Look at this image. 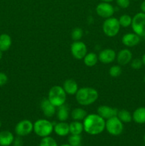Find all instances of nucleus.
<instances>
[{"label":"nucleus","instance_id":"1","mask_svg":"<svg viewBox=\"0 0 145 146\" xmlns=\"http://www.w3.org/2000/svg\"><path fill=\"white\" fill-rule=\"evenodd\" d=\"M105 121L98 113L87 115L82 122L84 131L91 135H99L105 130Z\"/></svg>","mask_w":145,"mask_h":146},{"label":"nucleus","instance_id":"2","mask_svg":"<svg viewBox=\"0 0 145 146\" xmlns=\"http://www.w3.org/2000/svg\"><path fill=\"white\" fill-rule=\"evenodd\" d=\"M99 94L95 88L91 87H82L78 89L75 94V99L81 106H90L98 100Z\"/></svg>","mask_w":145,"mask_h":146},{"label":"nucleus","instance_id":"3","mask_svg":"<svg viewBox=\"0 0 145 146\" xmlns=\"http://www.w3.org/2000/svg\"><path fill=\"white\" fill-rule=\"evenodd\" d=\"M67 94L63 88L60 86H54L48 91V99L55 107H59L65 104Z\"/></svg>","mask_w":145,"mask_h":146},{"label":"nucleus","instance_id":"4","mask_svg":"<svg viewBox=\"0 0 145 146\" xmlns=\"http://www.w3.org/2000/svg\"><path fill=\"white\" fill-rule=\"evenodd\" d=\"M53 124L47 119H38L34 123V131L41 138L49 136L53 131Z\"/></svg>","mask_w":145,"mask_h":146},{"label":"nucleus","instance_id":"5","mask_svg":"<svg viewBox=\"0 0 145 146\" xmlns=\"http://www.w3.org/2000/svg\"><path fill=\"white\" fill-rule=\"evenodd\" d=\"M120 27L119 20L113 17L105 19L102 24L104 34L109 37H114L117 35L120 30Z\"/></svg>","mask_w":145,"mask_h":146},{"label":"nucleus","instance_id":"6","mask_svg":"<svg viewBox=\"0 0 145 146\" xmlns=\"http://www.w3.org/2000/svg\"><path fill=\"white\" fill-rule=\"evenodd\" d=\"M105 129L111 135L118 136L121 135L124 131L123 123L117 116L112 117L105 121Z\"/></svg>","mask_w":145,"mask_h":146},{"label":"nucleus","instance_id":"7","mask_svg":"<svg viewBox=\"0 0 145 146\" xmlns=\"http://www.w3.org/2000/svg\"><path fill=\"white\" fill-rule=\"evenodd\" d=\"M134 33L140 37L145 36V14L139 12L135 14L132 18L131 24Z\"/></svg>","mask_w":145,"mask_h":146},{"label":"nucleus","instance_id":"8","mask_svg":"<svg viewBox=\"0 0 145 146\" xmlns=\"http://www.w3.org/2000/svg\"><path fill=\"white\" fill-rule=\"evenodd\" d=\"M14 131L18 137L26 136L34 131V123L29 120H22L16 125Z\"/></svg>","mask_w":145,"mask_h":146},{"label":"nucleus","instance_id":"9","mask_svg":"<svg viewBox=\"0 0 145 146\" xmlns=\"http://www.w3.org/2000/svg\"><path fill=\"white\" fill-rule=\"evenodd\" d=\"M71 51L72 56L78 60L83 59L88 53L87 46L84 42L81 41H74L71 46Z\"/></svg>","mask_w":145,"mask_h":146},{"label":"nucleus","instance_id":"10","mask_svg":"<svg viewBox=\"0 0 145 146\" xmlns=\"http://www.w3.org/2000/svg\"><path fill=\"white\" fill-rule=\"evenodd\" d=\"M95 11L99 17L107 19L113 16L115 13V8L112 4H110V3L102 1L97 5Z\"/></svg>","mask_w":145,"mask_h":146},{"label":"nucleus","instance_id":"11","mask_svg":"<svg viewBox=\"0 0 145 146\" xmlns=\"http://www.w3.org/2000/svg\"><path fill=\"white\" fill-rule=\"evenodd\" d=\"M116 53L112 48H105L100 52L98 55V60L101 63L109 64L116 59Z\"/></svg>","mask_w":145,"mask_h":146},{"label":"nucleus","instance_id":"12","mask_svg":"<svg viewBox=\"0 0 145 146\" xmlns=\"http://www.w3.org/2000/svg\"><path fill=\"white\" fill-rule=\"evenodd\" d=\"M117 113L118 110L117 108H112L108 106H100L98 108V114L103 118L105 121L112 117L117 116Z\"/></svg>","mask_w":145,"mask_h":146},{"label":"nucleus","instance_id":"13","mask_svg":"<svg viewBox=\"0 0 145 146\" xmlns=\"http://www.w3.org/2000/svg\"><path fill=\"white\" fill-rule=\"evenodd\" d=\"M141 37L135 33L125 34L122 38V43L127 47H134L137 46L141 41Z\"/></svg>","mask_w":145,"mask_h":146},{"label":"nucleus","instance_id":"14","mask_svg":"<svg viewBox=\"0 0 145 146\" xmlns=\"http://www.w3.org/2000/svg\"><path fill=\"white\" fill-rule=\"evenodd\" d=\"M56 107L51 104L48 98L43 99L41 102V109L43 113L47 118H51L55 114Z\"/></svg>","mask_w":145,"mask_h":146},{"label":"nucleus","instance_id":"15","mask_svg":"<svg viewBox=\"0 0 145 146\" xmlns=\"http://www.w3.org/2000/svg\"><path fill=\"white\" fill-rule=\"evenodd\" d=\"M116 59L118 64L121 66H125L131 62L132 60V53L127 48H123L118 52L116 56Z\"/></svg>","mask_w":145,"mask_h":146},{"label":"nucleus","instance_id":"16","mask_svg":"<svg viewBox=\"0 0 145 146\" xmlns=\"http://www.w3.org/2000/svg\"><path fill=\"white\" fill-rule=\"evenodd\" d=\"M53 131L58 136H66L70 133L69 124L65 121H60L53 126Z\"/></svg>","mask_w":145,"mask_h":146},{"label":"nucleus","instance_id":"17","mask_svg":"<svg viewBox=\"0 0 145 146\" xmlns=\"http://www.w3.org/2000/svg\"><path fill=\"white\" fill-rule=\"evenodd\" d=\"M64 91L68 95H75L78 91V85L76 81L73 79H67L64 81L63 85Z\"/></svg>","mask_w":145,"mask_h":146},{"label":"nucleus","instance_id":"18","mask_svg":"<svg viewBox=\"0 0 145 146\" xmlns=\"http://www.w3.org/2000/svg\"><path fill=\"white\" fill-rule=\"evenodd\" d=\"M14 136L11 132L9 131H3L0 132V146H9L13 143Z\"/></svg>","mask_w":145,"mask_h":146},{"label":"nucleus","instance_id":"19","mask_svg":"<svg viewBox=\"0 0 145 146\" xmlns=\"http://www.w3.org/2000/svg\"><path fill=\"white\" fill-rule=\"evenodd\" d=\"M132 120L136 123L145 124V107H139L132 113Z\"/></svg>","mask_w":145,"mask_h":146},{"label":"nucleus","instance_id":"20","mask_svg":"<svg viewBox=\"0 0 145 146\" xmlns=\"http://www.w3.org/2000/svg\"><path fill=\"white\" fill-rule=\"evenodd\" d=\"M11 38L9 34H2L0 35V50L2 52L8 51L11 46Z\"/></svg>","mask_w":145,"mask_h":146},{"label":"nucleus","instance_id":"21","mask_svg":"<svg viewBox=\"0 0 145 146\" xmlns=\"http://www.w3.org/2000/svg\"><path fill=\"white\" fill-rule=\"evenodd\" d=\"M70 133L72 135H80L84 131L82 123L78 121H74L69 124Z\"/></svg>","mask_w":145,"mask_h":146},{"label":"nucleus","instance_id":"22","mask_svg":"<svg viewBox=\"0 0 145 146\" xmlns=\"http://www.w3.org/2000/svg\"><path fill=\"white\" fill-rule=\"evenodd\" d=\"M57 111V118L60 121H66L69 117V108L67 105L63 104L58 107Z\"/></svg>","mask_w":145,"mask_h":146},{"label":"nucleus","instance_id":"23","mask_svg":"<svg viewBox=\"0 0 145 146\" xmlns=\"http://www.w3.org/2000/svg\"><path fill=\"white\" fill-rule=\"evenodd\" d=\"M87 112L85 110L82 108H76L72 111L71 113V118L73 121H83L85 117L87 116Z\"/></svg>","mask_w":145,"mask_h":146},{"label":"nucleus","instance_id":"24","mask_svg":"<svg viewBox=\"0 0 145 146\" xmlns=\"http://www.w3.org/2000/svg\"><path fill=\"white\" fill-rule=\"evenodd\" d=\"M83 61L85 66L88 67H92L96 65L99 60H98V56L96 54L90 52L85 55L83 58Z\"/></svg>","mask_w":145,"mask_h":146},{"label":"nucleus","instance_id":"25","mask_svg":"<svg viewBox=\"0 0 145 146\" xmlns=\"http://www.w3.org/2000/svg\"><path fill=\"white\" fill-rule=\"evenodd\" d=\"M119 120L122 121V123H127L131 122L132 121V115L130 113L129 111H128L127 110L122 109L120 111H118L117 115Z\"/></svg>","mask_w":145,"mask_h":146},{"label":"nucleus","instance_id":"26","mask_svg":"<svg viewBox=\"0 0 145 146\" xmlns=\"http://www.w3.org/2000/svg\"><path fill=\"white\" fill-rule=\"evenodd\" d=\"M119 23L120 27L127 28L132 24V18L128 14H123L119 18Z\"/></svg>","mask_w":145,"mask_h":146},{"label":"nucleus","instance_id":"27","mask_svg":"<svg viewBox=\"0 0 145 146\" xmlns=\"http://www.w3.org/2000/svg\"><path fill=\"white\" fill-rule=\"evenodd\" d=\"M39 146H58L57 142L52 137L47 136L42 138L41 141H40Z\"/></svg>","mask_w":145,"mask_h":146},{"label":"nucleus","instance_id":"28","mask_svg":"<svg viewBox=\"0 0 145 146\" xmlns=\"http://www.w3.org/2000/svg\"><path fill=\"white\" fill-rule=\"evenodd\" d=\"M82 36H83V31L82 29L79 28V27L73 29L71 32V38L74 41H80Z\"/></svg>","mask_w":145,"mask_h":146},{"label":"nucleus","instance_id":"29","mask_svg":"<svg viewBox=\"0 0 145 146\" xmlns=\"http://www.w3.org/2000/svg\"><path fill=\"white\" fill-rule=\"evenodd\" d=\"M81 141H82V138L80 135H72L71 134L68 137V144L71 146H79L80 145Z\"/></svg>","mask_w":145,"mask_h":146},{"label":"nucleus","instance_id":"30","mask_svg":"<svg viewBox=\"0 0 145 146\" xmlns=\"http://www.w3.org/2000/svg\"><path fill=\"white\" fill-rule=\"evenodd\" d=\"M122 68L120 67V66L118 65L112 66V67H110V68H109V76H110L111 77H114V78L119 76L122 74Z\"/></svg>","mask_w":145,"mask_h":146},{"label":"nucleus","instance_id":"31","mask_svg":"<svg viewBox=\"0 0 145 146\" xmlns=\"http://www.w3.org/2000/svg\"><path fill=\"white\" fill-rule=\"evenodd\" d=\"M142 66H143V63H142V59H140V58H134V59L131 61V67L133 69H140Z\"/></svg>","mask_w":145,"mask_h":146},{"label":"nucleus","instance_id":"32","mask_svg":"<svg viewBox=\"0 0 145 146\" xmlns=\"http://www.w3.org/2000/svg\"><path fill=\"white\" fill-rule=\"evenodd\" d=\"M116 3L120 8L127 9L130 5V0H116Z\"/></svg>","mask_w":145,"mask_h":146},{"label":"nucleus","instance_id":"33","mask_svg":"<svg viewBox=\"0 0 145 146\" xmlns=\"http://www.w3.org/2000/svg\"><path fill=\"white\" fill-rule=\"evenodd\" d=\"M8 82V76L3 72H0V86L5 85Z\"/></svg>","mask_w":145,"mask_h":146},{"label":"nucleus","instance_id":"34","mask_svg":"<svg viewBox=\"0 0 145 146\" xmlns=\"http://www.w3.org/2000/svg\"><path fill=\"white\" fill-rule=\"evenodd\" d=\"M13 143H14V146H21L22 145V141L20 139V138H16V139L14 138Z\"/></svg>","mask_w":145,"mask_h":146},{"label":"nucleus","instance_id":"35","mask_svg":"<svg viewBox=\"0 0 145 146\" xmlns=\"http://www.w3.org/2000/svg\"><path fill=\"white\" fill-rule=\"evenodd\" d=\"M140 9H141V11H142V12L144 13L145 14V0L144 1H142V4H141Z\"/></svg>","mask_w":145,"mask_h":146},{"label":"nucleus","instance_id":"36","mask_svg":"<svg viewBox=\"0 0 145 146\" xmlns=\"http://www.w3.org/2000/svg\"><path fill=\"white\" fill-rule=\"evenodd\" d=\"M142 63H143V65L145 66V54L142 56Z\"/></svg>","mask_w":145,"mask_h":146},{"label":"nucleus","instance_id":"37","mask_svg":"<svg viewBox=\"0 0 145 146\" xmlns=\"http://www.w3.org/2000/svg\"><path fill=\"white\" fill-rule=\"evenodd\" d=\"M102 1H103V2H108V3H110L112 2V1H114V0H101Z\"/></svg>","mask_w":145,"mask_h":146},{"label":"nucleus","instance_id":"38","mask_svg":"<svg viewBox=\"0 0 145 146\" xmlns=\"http://www.w3.org/2000/svg\"><path fill=\"white\" fill-rule=\"evenodd\" d=\"M2 56H3V54H2V51H1V50H0V60H1V58H2Z\"/></svg>","mask_w":145,"mask_h":146},{"label":"nucleus","instance_id":"39","mask_svg":"<svg viewBox=\"0 0 145 146\" xmlns=\"http://www.w3.org/2000/svg\"><path fill=\"white\" fill-rule=\"evenodd\" d=\"M60 146H71L70 144H63V145H60Z\"/></svg>","mask_w":145,"mask_h":146},{"label":"nucleus","instance_id":"40","mask_svg":"<svg viewBox=\"0 0 145 146\" xmlns=\"http://www.w3.org/2000/svg\"><path fill=\"white\" fill-rule=\"evenodd\" d=\"M144 143H145V134H144Z\"/></svg>","mask_w":145,"mask_h":146},{"label":"nucleus","instance_id":"41","mask_svg":"<svg viewBox=\"0 0 145 146\" xmlns=\"http://www.w3.org/2000/svg\"><path fill=\"white\" fill-rule=\"evenodd\" d=\"M1 122L0 121V128H1Z\"/></svg>","mask_w":145,"mask_h":146},{"label":"nucleus","instance_id":"42","mask_svg":"<svg viewBox=\"0 0 145 146\" xmlns=\"http://www.w3.org/2000/svg\"><path fill=\"white\" fill-rule=\"evenodd\" d=\"M144 83H145V76H144Z\"/></svg>","mask_w":145,"mask_h":146},{"label":"nucleus","instance_id":"43","mask_svg":"<svg viewBox=\"0 0 145 146\" xmlns=\"http://www.w3.org/2000/svg\"><path fill=\"white\" fill-rule=\"evenodd\" d=\"M134 1H137V0H134Z\"/></svg>","mask_w":145,"mask_h":146},{"label":"nucleus","instance_id":"44","mask_svg":"<svg viewBox=\"0 0 145 146\" xmlns=\"http://www.w3.org/2000/svg\"><path fill=\"white\" fill-rule=\"evenodd\" d=\"M141 146H144V145H141Z\"/></svg>","mask_w":145,"mask_h":146},{"label":"nucleus","instance_id":"45","mask_svg":"<svg viewBox=\"0 0 145 146\" xmlns=\"http://www.w3.org/2000/svg\"><path fill=\"white\" fill-rule=\"evenodd\" d=\"M144 37H145V36H144Z\"/></svg>","mask_w":145,"mask_h":146}]
</instances>
